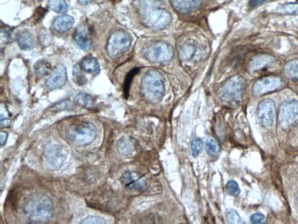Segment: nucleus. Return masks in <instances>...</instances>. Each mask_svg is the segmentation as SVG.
Returning a JSON list of instances; mask_svg holds the SVG:
<instances>
[{
	"label": "nucleus",
	"mask_w": 298,
	"mask_h": 224,
	"mask_svg": "<svg viewBox=\"0 0 298 224\" xmlns=\"http://www.w3.org/2000/svg\"><path fill=\"white\" fill-rule=\"evenodd\" d=\"M226 190H227V194L232 197H238L240 193V186L237 184V182L233 180H231L227 183Z\"/></svg>",
	"instance_id": "obj_26"
},
{
	"label": "nucleus",
	"mask_w": 298,
	"mask_h": 224,
	"mask_svg": "<svg viewBox=\"0 0 298 224\" xmlns=\"http://www.w3.org/2000/svg\"><path fill=\"white\" fill-rule=\"evenodd\" d=\"M80 67L82 71L88 74H98L100 72L99 64L97 59L93 57L85 58L80 64Z\"/></svg>",
	"instance_id": "obj_18"
},
{
	"label": "nucleus",
	"mask_w": 298,
	"mask_h": 224,
	"mask_svg": "<svg viewBox=\"0 0 298 224\" xmlns=\"http://www.w3.org/2000/svg\"><path fill=\"white\" fill-rule=\"evenodd\" d=\"M274 61V58L268 54H260L253 57L249 63V69L252 72L261 70L268 65L272 64Z\"/></svg>",
	"instance_id": "obj_15"
},
{
	"label": "nucleus",
	"mask_w": 298,
	"mask_h": 224,
	"mask_svg": "<svg viewBox=\"0 0 298 224\" xmlns=\"http://www.w3.org/2000/svg\"><path fill=\"white\" fill-rule=\"evenodd\" d=\"M24 213L33 223H46L53 217L54 208L52 200L47 196L36 194L27 200Z\"/></svg>",
	"instance_id": "obj_2"
},
{
	"label": "nucleus",
	"mask_w": 298,
	"mask_h": 224,
	"mask_svg": "<svg viewBox=\"0 0 298 224\" xmlns=\"http://www.w3.org/2000/svg\"><path fill=\"white\" fill-rule=\"evenodd\" d=\"M194 52H195V48L194 45L186 44L182 46L179 51V57L184 61H187L194 56Z\"/></svg>",
	"instance_id": "obj_22"
},
{
	"label": "nucleus",
	"mask_w": 298,
	"mask_h": 224,
	"mask_svg": "<svg viewBox=\"0 0 298 224\" xmlns=\"http://www.w3.org/2000/svg\"><path fill=\"white\" fill-rule=\"evenodd\" d=\"M226 217H227V223H229V224H243V221H242V219L240 218L239 213L233 210L228 211L226 214Z\"/></svg>",
	"instance_id": "obj_29"
},
{
	"label": "nucleus",
	"mask_w": 298,
	"mask_h": 224,
	"mask_svg": "<svg viewBox=\"0 0 298 224\" xmlns=\"http://www.w3.org/2000/svg\"><path fill=\"white\" fill-rule=\"evenodd\" d=\"M51 70V64L46 61H39L38 64L35 65V72L39 77H43L47 76Z\"/></svg>",
	"instance_id": "obj_24"
},
{
	"label": "nucleus",
	"mask_w": 298,
	"mask_h": 224,
	"mask_svg": "<svg viewBox=\"0 0 298 224\" xmlns=\"http://www.w3.org/2000/svg\"><path fill=\"white\" fill-rule=\"evenodd\" d=\"M117 149L118 153L121 155L126 156V157H130L132 154H134L135 145L131 140L126 138V137H123L117 141Z\"/></svg>",
	"instance_id": "obj_17"
},
{
	"label": "nucleus",
	"mask_w": 298,
	"mask_h": 224,
	"mask_svg": "<svg viewBox=\"0 0 298 224\" xmlns=\"http://www.w3.org/2000/svg\"><path fill=\"white\" fill-rule=\"evenodd\" d=\"M298 120V101L290 100L285 102L279 110V122L280 124L287 128L291 126L294 122Z\"/></svg>",
	"instance_id": "obj_10"
},
{
	"label": "nucleus",
	"mask_w": 298,
	"mask_h": 224,
	"mask_svg": "<svg viewBox=\"0 0 298 224\" xmlns=\"http://www.w3.org/2000/svg\"><path fill=\"white\" fill-rule=\"evenodd\" d=\"M70 108H72L71 103L67 102V101L58 103L57 105H54L52 107V109H56V110H63V109H70Z\"/></svg>",
	"instance_id": "obj_36"
},
{
	"label": "nucleus",
	"mask_w": 298,
	"mask_h": 224,
	"mask_svg": "<svg viewBox=\"0 0 298 224\" xmlns=\"http://www.w3.org/2000/svg\"><path fill=\"white\" fill-rule=\"evenodd\" d=\"M275 103L272 99H264L260 103L257 109V115L263 127H272L275 120Z\"/></svg>",
	"instance_id": "obj_11"
},
{
	"label": "nucleus",
	"mask_w": 298,
	"mask_h": 224,
	"mask_svg": "<svg viewBox=\"0 0 298 224\" xmlns=\"http://www.w3.org/2000/svg\"><path fill=\"white\" fill-rule=\"evenodd\" d=\"M131 45V39L127 32L123 31H117L111 34L108 41L107 51L110 57L112 59L120 56L125 51L130 49Z\"/></svg>",
	"instance_id": "obj_6"
},
{
	"label": "nucleus",
	"mask_w": 298,
	"mask_h": 224,
	"mask_svg": "<svg viewBox=\"0 0 298 224\" xmlns=\"http://www.w3.org/2000/svg\"><path fill=\"white\" fill-rule=\"evenodd\" d=\"M97 135L96 127L92 123H82L72 126L68 129L66 136L72 143L77 146H84L90 144L95 140Z\"/></svg>",
	"instance_id": "obj_4"
},
{
	"label": "nucleus",
	"mask_w": 298,
	"mask_h": 224,
	"mask_svg": "<svg viewBox=\"0 0 298 224\" xmlns=\"http://www.w3.org/2000/svg\"><path fill=\"white\" fill-rule=\"evenodd\" d=\"M242 90L243 79L239 76H236L222 84L218 91V94L223 102L234 104L240 102L242 96Z\"/></svg>",
	"instance_id": "obj_5"
},
{
	"label": "nucleus",
	"mask_w": 298,
	"mask_h": 224,
	"mask_svg": "<svg viewBox=\"0 0 298 224\" xmlns=\"http://www.w3.org/2000/svg\"><path fill=\"white\" fill-rule=\"evenodd\" d=\"M206 150L209 155L216 156L220 153L221 147H220V144L218 143V141H216L215 139L208 138V140L206 141Z\"/></svg>",
	"instance_id": "obj_23"
},
{
	"label": "nucleus",
	"mask_w": 298,
	"mask_h": 224,
	"mask_svg": "<svg viewBox=\"0 0 298 224\" xmlns=\"http://www.w3.org/2000/svg\"><path fill=\"white\" fill-rule=\"evenodd\" d=\"M264 220H265V216L262 213H261V212L254 213V214L252 215V217H251L252 223L255 224H262L264 222Z\"/></svg>",
	"instance_id": "obj_35"
},
{
	"label": "nucleus",
	"mask_w": 298,
	"mask_h": 224,
	"mask_svg": "<svg viewBox=\"0 0 298 224\" xmlns=\"http://www.w3.org/2000/svg\"><path fill=\"white\" fill-rule=\"evenodd\" d=\"M134 180H135V179H134V175L131 173V172H126V173H124L122 178H121V182H122V184L126 186H129L130 183H132Z\"/></svg>",
	"instance_id": "obj_34"
},
{
	"label": "nucleus",
	"mask_w": 298,
	"mask_h": 224,
	"mask_svg": "<svg viewBox=\"0 0 298 224\" xmlns=\"http://www.w3.org/2000/svg\"><path fill=\"white\" fill-rule=\"evenodd\" d=\"M48 6L54 12L61 13V14H64L68 10V6L65 0H50Z\"/></svg>",
	"instance_id": "obj_21"
},
{
	"label": "nucleus",
	"mask_w": 298,
	"mask_h": 224,
	"mask_svg": "<svg viewBox=\"0 0 298 224\" xmlns=\"http://www.w3.org/2000/svg\"><path fill=\"white\" fill-rule=\"evenodd\" d=\"M143 23L150 29L162 30L170 24L172 16L158 0H143L140 6Z\"/></svg>",
	"instance_id": "obj_1"
},
{
	"label": "nucleus",
	"mask_w": 298,
	"mask_h": 224,
	"mask_svg": "<svg viewBox=\"0 0 298 224\" xmlns=\"http://www.w3.org/2000/svg\"><path fill=\"white\" fill-rule=\"evenodd\" d=\"M81 70H82L81 67H78L77 65H75L74 67V71H73L74 79L75 83L78 84V85H84V84L86 83V78L82 74Z\"/></svg>",
	"instance_id": "obj_27"
},
{
	"label": "nucleus",
	"mask_w": 298,
	"mask_h": 224,
	"mask_svg": "<svg viewBox=\"0 0 298 224\" xmlns=\"http://www.w3.org/2000/svg\"><path fill=\"white\" fill-rule=\"evenodd\" d=\"M143 95L147 101L157 103L162 100L165 92L164 78L160 72L150 70L142 80Z\"/></svg>",
	"instance_id": "obj_3"
},
{
	"label": "nucleus",
	"mask_w": 298,
	"mask_h": 224,
	"mask_svg": "<svg viewBox=\"0 0 298 224\" xmlns=\"http://www.w3.org/2000/svg\"><path fill=\"white\" fill-rule=\"evenodd\" d=\"M297 201H298V195H297Z\"/></svg>",
	"instance_id": "obj_40"
},
{
	"label": "nucleus",
	"mask_w": 298,
	"mask_h": 224,
	"mask_svg": "<svg viewBox=\"0 0 298 224\" xmlns=\"http://www.w3.org/2000/svg\"><path fill=\"white\" fill-rule=\"evenodd\" d=\"M82 224H106L104 219L99 218V217H96V216H89V217H86L84 219L82 222Z\"/></svg>",
	"instance_id": "obj_33"
},
{
	"label": "nucleus",
	"mask_w": 298,
	"mask_h": 224,
	"mask_svg": "<svg viewBox=\"0 0 298 224\" xmlns=\"http://www.w3.org/2000/svg\"><path fill=\"white\" fill-rule=\"evenodd\" d=\"M202 148H203V142H202L201 140L195 139V140L192 141L191 152H192L193 156H194V157L198 156V154H200V152L202 151Z\"/></svg>",
	"instance_id": "obj_32"
},
{
	"label": "nucleus",
	"mask_w": 298,
	"mask_h": 224,
	"mask_svg": "<svg viewBox=\"0 0 298 224\" xmlns=\"http://www.w3.org/2000/svg\"><path fill=\"white\" fill-rule=\"evenodd\" d=\"M43 154H44V164L46 167L52 171L60 169L64 165L66 158L65 149L60 145L53 143L46 146Z\"/></svg>",
	"instance_id": "obj_7"
},
{
	"label": "nucleus",
	"mask_w": 298,
	"mask_h": 224,
	"mask_svg": "<svg viewBox=\"0 0 298 224\" xmlns=\"http://www.w3.org/2000/svg\"><path fill=\"white\" fill-rule=\"evenodd\" d=\"M129 189L135 190V191H144L147 187L146 182L143 179L134 180L132 183H130L129 186H127Z\"/></svg>",
	"instance_id": "obj_28"
},
{
	"label": "nucleus",
	"mask_w": 298,
	"mask_h": 224,
	"mask_svg": "<svg viewBox=\"0 0 298 224\" xmlns=\"http://www.w3.org/2000/svg\"><path fill=\"white\" fill-rule=\"evenodd\" d=\"M18 44L22 50L32 49L34 46L33 36L29 32H22L19 35Z\"/></svg>",
	"instance_id": "obj_19"
},
{
	"label": "nucleus",
	"mask_w": 298,
	"mask_h": 224,
	"mask_svg": "<svg viewBox=\"0 0 298 224\" xmlns=\"http://www.w3.org/2000/svg\"><path fill=\"white\" fill-rule=\"evenodd\" d=\"M280 11L287 15H298V4H288L285 6H281Z\"/></svg>",
	"instance_id": "obj_30"
},
{
	"label": "nucleus",
	"mask_w": 298,
	"mask_h": 224,
	"mask_svg": "<svg viewBox=\"0 0 298 224\" xmlns=\"http://www.w3.org/2000/svg\"><path fill=\"white\" fill-rule=\"evenodd\" d=\"M204 1L205 0H171V4L176 11L186 14L199 8Z\"/></svg>",
	"instance_id": "obj_13"
},
{
	"label": "nucleus",
	"mask_w": 298,
	"mask_h": 224,
	"mask_svg": "<svg viewBox=\"0 0 298 224\" xmlns=\"http://www.w3.org/2000/svg\"><path fill=\"white\" fill-rule=\"evenodd\" d=\"M138 72H139V69H138V68H135V69L130 71V73H129V75L126 77L125 85H124V91H125V95H126V96H128V92H129V90H130L131 81H132L133 77L136 76V74Z\"/></svg>",
	"instance_id": "obj_31"
},
{
	"label": "nucleus",
	"mask_w": 298,
	"mask_h": 224,
	"mask_svg": "<svg viewBox=\"0 0 298 224\" xmlns=\"http://www.w3.org/2000/svg\"><path fill=\"white\" fill-rule=\"evenodd\" d=\"M7 139V134L5 132H1L0 133V145L4 146L6 144V141Z\"/></svg>",
	"instance_id": "obj_38"
},
{
	"label": "nucleus",
	"mask_w": 298,
	"mask_h": 224,
	"mask_svg": "<svg viewBox=\"0 0 298 224\" xmlns=\"http://www.w3.org/2000/svg\"><path fill=\"white\" fill-rule=\"evenodd\" d=\"M285 73L286 77L291 79L298 78V60H291L286 63L285 66Z\"/></svg>",
	"instance_id": "obj_20"
},
{
	"label": "nucleus",
	"mask_w": 298,
	"mask_h": 224,
	"mask_svg": "<svg viewBox=\"0 0 298 224\" xmlns=\"http://www.w3.org/2000/svg\"><path fill=\"white\" fill-rule=\"evenodd\" d=\"M74 22V20L72 18L71 16H67V15L59 16L56 19H54L53 28L59 32H67L73 27Z\"/></svg>",
	"instance_id": "obj_16"
},
{
	"label": "nucleus",
	"mask_w": 298,
	"mask_h": 224,
	"mask_svg": "<svg viewBox=\"0 0 298 224\" xmlns=\"http://www.w3.org/2000/svg\"><path fill=\"white\" fill-rule=\"evenodd\" d=\"M174 51L170 45L164 43H157L148 49L146 57L151 63H164L171 60Z\"/></svg>",
	"instance_id": "obj_9"
},
{
	"label": "nucleus",
	"mask_w": 298,
	"mask_h": 224,
	"mask_svg": "<svg viewBox=\"0 0 298 224\" xmlns=\"http://www.w3.org/2000/svg\"><path fill=\"white\" fill-rule=\"evenodd\" d=\"M67 80V73L65 66L58 65L52 71L49 78L46 80V86L50 90H56L65 86Z\"/></svg>",
	"instance_id": "obj_12"
},
{
	"label": "nucleus",
	"mask_w": 298,
	"mask_h": 224,
	"mask_svg": "<svg viewBox=\"0 0 298 224\" xmlns=\"http://www.w3.org/2000/svg\"><path fill=\"white\" fill-rule=\"evenodd\" d=\"M77 1L80 4H82V5H86V4L92 2L93 0H77Z\"/></svg>",
	"instance_id": "obj_39"
},
{
	"label": "nucleus",
	"mask_w": 298,
	"mask_h": 224,
	"mask_svg": "<svg viewBox=\"0 0 298 224\" xmlns=\"http://www.w3.org/2000/svg\"><path fill=\"white\" fill-rule=\"evenodd\" d=\"M74 40L75 44L84 51H87L91 48L92 40L88 29L85 26H80L74 33Z\"/></svg>",
	"instance_id": "obj_14"
},
{
	"label": "nucleus",
	"mask_w": 298,
	"mask_h": 224,
	"mask_svg": "<svg viewBox=\"0 0 298 224\" xmlns=\"http://www.w3.org/2000/svg\"><path fill=\"white\" fill-rule=\"evenodd\" d=\"M74 101L77 103L78 105L84 107V108H89L93 105V99L89 95L80 93L74 96Z\"/></svg>",
	"instance_id": "obj_25"
},
{
	"label": "nucleus",
	"mask_w": 298,
	"mask_h": 224,
	"mask_svg": "<svg viewBox=\"0 0 298 224\" xmlns=\"http://www.w3.org/2000/svg\"><path fill=\"white\" fill-rule=\"evenodd\" d=\"M285 86L284 80L278 77H268L256 81L253 87L254 96H262L273 91L281 90Z\"/></svg>",
	"instance_id": "obj_8"
},
{
	"label": "nucleus",
	"mask_w": 298,
	"mask_h": 224,
	"mask_svg": "<svg viewBox=\"0 0 298 224\" xmlns=\"http://www.w3.org/2000/svg\"><path fill=\"white\" fill-rule=\"evenodd\" d=\"M267 0H251L249 2V6L250 7H257V6L262 5Z\"/></svg>",
	"instance_id": "obj_37"
}]
</instances>
